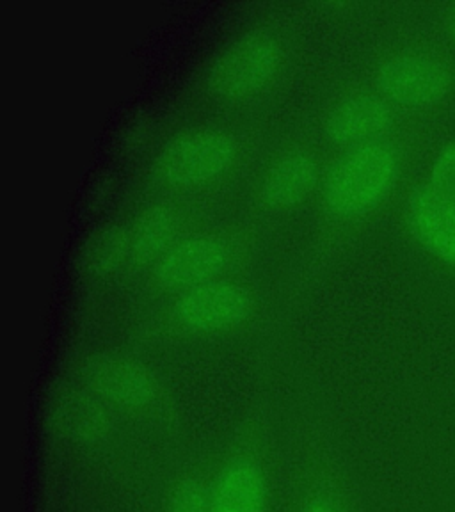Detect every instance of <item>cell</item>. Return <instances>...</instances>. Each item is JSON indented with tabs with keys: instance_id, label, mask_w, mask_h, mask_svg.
<instances>
[{
	"instance_id": "1",
	"label": "cell",
	"mask_w": 455,
	"mask_h": 512,
	"mask_svg": "<svg viewBox=\"0 0 455 512\" xmlns=\"http://www.w3.org/2000/svg\"><path fill=\"white\" fill-rule=\"evenodd\" d=\"M409 148L399 134L336 153L312 203L304 264H326L395 198L408 171Z\"/></svg>"
},
{
	"instance_id": "2",
	"label": "cell",
	"mask_w": 455,
	"mask_h": 512,
	"mask_svg": "<svg viewBox=\"0 0 455 512\" xmlns=\"http://www.w3.org/2000/svg\"><path fill=\"white\" fill-rule=\"evenodd\" d=\"M262 144L253 127L205 121L178 128L155 150L146 184L155 196L196 200L232 184Z\"/></svg>"
},
{
	"instance_id": "3",
	"label": "cell",
	"mask_w": 455,
	"mask_h": 512,
	"mask_svg": "<svg viewBox=\"0 0 455 512\" xmlns=\"http://www.w3.org/2000/svg\"><path fill=\"white\" fill-rule=\"evenodd\" d=\"M267 296L248 272L157 299L144 320L155 344H208L253 333L265 319Z\"/></svg>"
},
{
	"instance_id": "4",
	"label": "cell",
	"mask_w": 455,
	"mask_h": 512,
	"mask_svg": "<svg viewBox=\"0 0 455 512\" xmlns=\"http://www.w3.org/2000/svg\"><path fill=\"white\" fill-rule=\"evenodd\" d=\"M262 240V228L255 219L205 221L137 276L150 296L162 299L248 272L249 264L262 248Z\"/></svg>"
},
{
	"instance_id": "5",
	"label": "cell",
	"mask_w": 455,
	"mask_h": 512,
	"mask_svg": "<svg viewBox=\"0 0 455 512\" xmlns=\"http://www.w3.org/2000/svg\"><path fill=\"white\" fill-rule=\"evenodd\" d=\"M294 57V43L274 22H258L235 34L203 64L192 84L210 104L246 105L280 86Z\"/></svg>"
},
{
	"instance_id": "6",
	"label": "cell",
	"mask_w": 455,
	"mask_h": 512,
	"mask_svg": "<svg viewBox=\"0 0 455 512\" xmlns=\"http://www.w3.org/2000/svg\"><path fill=\"white\" fill-rule=\"evenodd\" d=\"M210 512H274L278 457L262 413L242 416L205 461Z\"/></svg>"
},
{
	"instance_id": "7",
	"label": "cell",
	"mask_w": 455,
	"mask_h": 512,
	"mask_svg": "<svg viewBox=\"0 0 455 512\" xmlns=\"http://www.w3.org/2000/svg\"><path fill=\"white\" fill-rule=\"evenodd\" d=\"M75 383L100 400L121 420L175 434L182 408L168 379L152 363L123 351H98L75 370Z\"/></svg>"
},
{
	"instance_id": "8",
	"label": "cell",
	"mask_w": 455,
	"mask_h": 512,
	"mask_svg": "<svg viewBox=\"0 0 455 512\" xmlns=\"http://www.w3.org/2000/svg\"><path fill=\"white\" fill-rule=\"evenodd\" d=\"M333 157L313 132L287 137L278 144L249 192L248 208L255 221L312 207Z\"/></svg>"
},
{
	"instance_id": "9",
	"label": "cell",
	"mask_w": 455,
	"mask_h": 512,
	"mask_svg": "<svg viewBox=\"0 0 455 512\" xmlns=\"http://www.w3.org/2000/svg\"><path fill=\"white\" fill-rule=\"evenodd\" d=\"M400 118L402 114L363 80L329 96L313 134L336 155L399 134Z\"/></svg>"
},
{
	"instance_id": "10",
	"label": "cell",
	"mask_w": 455,
	"mask_h": 512,
	"mask_svg": "<svg viewBox=\"0 0 455 512\" xmlns=\"http://www.w3.org/2000/svg\"><path fill=\"white\" fill-rule=\"evenodd\" d=\"M367 82L404 116L440 105L452 86V73L432 52L395 48L377 57Z\"/></svg>"
},
{
	"instance_id": "11",
	"label": "cell",
	"mask_w": 455,
	"mask_h": 512,
	"mask_svg": "<svg viewBox=\"0 0 455 512\" xmlns=\"http://www.w3.org/2000/svg\"><path fill=\"white\" fill-rule=\"evenodd\" d=\"M287 512H360L344 464L324 436L308 434L297 445Z\"/></svg>"
},
{
	"instance_id": "12",
	"label": "cell",
	"mask_w": 455,
	"mask_h": 512,
	"mask_svg": "<svg viewBox=\"0 0 455 512\" xmlns=\"http://www.w3.org/2000/svg\"><path fill=\"white\" fill-rule=\"evenodd\" d=\"M208 221L200 203L185 198L155 196L130 216L116 221L127 255L128 272L141 274L175 242Z\"/></svg>"
},
{
	"instance_id": "13",
	"label": "cell",
	"mask_w": 455,
	"mask_h": 512,
	"mask_svg": "<svg viewBox=\"0 0 455 512\" xmlns=\"http://www.w3.org/2000/svg\"><path fill=\"white\" fill-rule=\"evenodd\" d=\"M121 418L72 381L50 399L47 427L52 440L72 456L104 454L120 434Z\"/></svg>"
},
{
	"instance_id": "14",
	"label": "cell",
	"mask_w": 455,
	"mask_h": 512,
	"mask_svg": "<svg viewBox=\"0 0 455 512\" xmlns=\"http://www.w3.org/2000/svg\"><path fill=\"white\" fill-rule=\"evenodd\" d=\"M402 223L420 248L455 267V196L431 182L416 185L402 203Z\"/></svg>"
},
{
	"instance_id": "15",
	"label": "cell",
	"mask_w": 455,
	"mask_h": 512,
	"mask_svg": "<svg viewBox=\"0 0 455 512\" xmlns=\"http://www.w3.org/2000/svg\"><path fill=\"white\" fill-rule=\"evenodd\" d=\"M162 512H210L205 461L176 468L164 486Z\"/></svg>"
},
{
	"instance_id": "16",
	"label": "cell",
	"mask_w": 455,
	"mask_h": 512,
	"mask_svg": "<svg viewBox=\"0 0 455 512\" xmlns=\"http://www.w3.org/2000/svg\"><path fill=\"white\" fill-rule=\"evenodd\" d=\"M429 182L441 191L455 196V141L436 155L432 162Z\"/></svg>"
},
{
	"instance_id": "17",
	"label": "cell",
	"mask_w": 455,
	"mask_h": 512,
	"mask_svg": "<svg viewBox=\"0 0 455 512\" xmlns=\"http://www.w3.org/2000/svg\"><path fill=\"white\" fill-rule=\"evenodd\" d=\"M448 25H450V32H452V36L455 38V6L450 11V15H448Z\"/></svg>"
}]
</instances>
